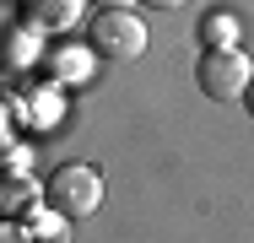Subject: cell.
Instances as JSON below:
<instances>
[{"mask_svg":"<svg viewBox=\"0 0 254 243\" xmlns=\"http://www.w3.org/2000/svg\"><path fill=\"white\" fill-rule=\"evenodd\" d=\"M44 205H49L54 216H65V222L98 216V205H103V173L87 168V162H65L60 173H49V184H44Z\"/></svg>","mask_w":254,"mask_h":243,"instance_id":"cell-1","label":"cell"},{"mask_svg":"<svg viewBox=\"0 0 254 243\" xmlns=\"http://www.w3.org/2000/svg\"><path fill=\"white\" fill-rule=\"evenodd\" d=\"M87 44L98 49L103 60H141L146 54V22L135 11H98L92 27H87Z\"/></svg>","mask_w":254,"mask_h":243,"instance_id":"cell-2","label":"cell"},{"mask_svg":"<svg viewBox=\"0 0 254 243\" xmlns=\"http://www.w3.org/2000/svg\"><path fill=\"white\" fill-rule=\"evenodd\" d=\"M195 81H200L205 97H216V103H233V97L249 92L254 81V65L244 49H205V60L195 65Z\"/></svg>","mask_w":254,"mask_h":243,"instance_id":"cell-3","label":"cell"},{"mask_svg":"<svg viewBox=\"0 0 254 243\" xmlns=\"http://www.w3.org/2000/svg\"><path fill=\"white\" fill-rule=\"evenodd\" d=\"M27 200H38V184H33V179H22V173L0 179V216H22Z\"/></svg>","mask_w":254,"mask_h":243,"instance_id":"cell-4","label":"cell"},{"mask_svg":"<svg viewBox=\"0 0 254 243\" xmlns=\"http://www.w3.org/2000/svg\"><path fill=\"white\" fill-rule=\"evenodd\" d=\"M200 38H205V49H233V38H238V16L233 11H211L200 22Z\"/></svg>","mask_w":254,"mask_h":243,"instance_id":"cell-5","label":"cell"},{"mask_svg":"<svg viewBox=\"0 0 254 243\" xmlns=\"http://www.w3.org/2000/svg\"><path fill=\"white\" fill-rule=\"evenodd\" d=\"M76 11H81L76 0H33V22L38 27H70Z\"/></svg>","mask_w":254,"mask_h":243,"instance_id":"cell-6","label":"cell"},{"mask_svg":"<svg viewBox=\"0 0 254 243\" xmlns=\"http://www.w3.org/2000/svg\"><path fill=\"white\" fill-rule=\"evenodd\" d=\"M49 70L60 76V81H81V76H87V54H81V49H54Z\"/></svg>","mask_w":254,"mask_h":243,"instance_id":"cell-7","label":"cell"},{"mask_svg":"<svg viewBox=\"0 0 254 243\" xmlns=\"http://www.w3.org/2000/svg\"><path fill=\"white\" fill-rule=\"evenodd\" d=\"M0 243H33V233L22 222H0Z\"/></svg>","mask_w":254,"mask_h":243,"instance_id":"cell-8","label":"cell"},{"mask_svg":"<svg viewBox=\"0 0 254 243\" xmlns=\"http://www.w3.org/2000/svg\"><path fill=\"white\" fill-rule=\"evenodd\" d=\"M141 5H152V11H179L184 0H141Z\"/></svg>","mask_w":254,"mask_h":243,"instance_id":"cell-9","label":"cell"},{"mask_svg":"<svg viewBox=\"0 0 254 243\" xmlns=\"http://www.w3.org/2000/svg\"><path fill=\"white\" fill-rule=\"evenodd\" d=\"M98 5H103V11H119V5H125V0H98Z\"/></svg>","mask_w":254,"mask_h":243,"instance_id":"cell-10","label":"cell"},{"mask_svg":"<svg viewBox=\"0 0 254 243\" xmlns=\"http://www.w3.org/2000/svg\"><path fill=\"white\" fill-rule=\"evenodd\" d=\"M244 103H249V114H254V81H249V92H244Z\"/></svg>","mask_w":254,"mask_h":243,"instance_id":"cell-11","label":"cell"}]
</instances>
